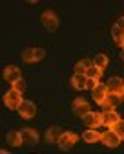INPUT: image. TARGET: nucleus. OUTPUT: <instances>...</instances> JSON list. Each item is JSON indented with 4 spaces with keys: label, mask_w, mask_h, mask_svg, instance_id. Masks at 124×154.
<instances>
[{
    "label": "nucleus",
    "mask_w": 124,
    "mask_h": 154,
    "mask_svg": "<svg viewBox=\"0 0 124 154\" xmlns=\"http://www.w3.org/2000/svg\"><path fill=\"white\" fill-rule=\"evenodd\" d=\"M16 112L20 114L22 119H31V118H35V114H37V105L33 101H29V99H24L22 103H20Z\"/></svg>",
    "instance_id": "obj_6"
},
{
    "label": "nucleus",
    "mask_w": 124,
    "mask_h": 154,
    "mask_svg": "<svg viewBox=\"0 0 124 154\" xmlns=\"http://www.w3.org/2000/svg\"><path fill=\"white\" fill-rule=\"evenodd\" d=\"M93 64V61H90V59H82V61H78L77 64H75V73H84L86 75V72H88V68Z\"/></svg>",
    "instance_id": "obj_21"
},
{
    "label": "nucleus",
    "mask_w": 124,
    "mask_h": 154,
    "mask_svg": "<svg viewBox=\"0 0 124 154\" xmlns=\"http://www.w3.org/2000/svg\"><path fill=\"white\" fill-rule=\"evenodd\" d=\"M117 136H120V138H124V119H119L115 125H113V128H111Z\"/></svg>",
    "instance_id": "obj_23"
},
{
    "label": "nucleus",
    "mask_w": 124,
    "mask_h": 154,
    "mask_svg": "<svg viewBox=\"0 0 124 154\" xmlns=\"http://www.w3.org/2000/svg\"><path fill=\"white\" fill-rule=\"evenodd\" d=\"M108 64H110V59H108L106 53H97V55H95L93 66H97V68H100L102 72H104V68H108Z\"/></svg>",
    "instance_id": "obj_19"
},
{
    "label": "nucleus",
    "mask_w": 124,
    "mask_h": 154,
    "mask_svg": "<svg viewBox=\"0 0 124 154\" xmlns=\"http://www.w3.org/2000/svg\"><path fill=\"white\" fill-rule=\"evenodd\" d=\"M86 85H88V77L84 75V73H73V77H71V86L75 88V90H86Z\"/></svg>",
    "instance_id": "obj_15"
},
{
    "label": "nucleus",
    "mask_w": 124,
    "mask_h": 154,
    "mask_svg": "<svg viewBox=\"0 0 124 154\" xmlns=\"http://www.w3.org/2000/svg\"><path fill=\"white\" fill-rule=\"evenodd\" d=\"M11 88H13V90H16V92H24V88H26V83H24V79H18V81H15V83L11 85Z\"/></svg>",
    "instance_id": "obj_24"
},
{
    "label": "nucleus",
    "mask_w": 124,
    "mask_h": 154,
    "mask_svg": "<svg viewBox=\"0 0 124 154\" xmlns=\"http://www.w3.org/2000/svg\"><path fill=\"white\" fill-rule=\"evenodd\" d=\"M46 57V50L44 48H26L22 51V61L28 63V64H33V63H40Z\"/></svg>",
    "instance_id": "obj_2"
},
{
    "label": "nucleus",
    "mask_w": 124,
    "mask_h": 154,
    "mask_svg": "<svg viewBox=\"0 0 124 154\" xmlns=\"http://www.w3.org/2000/svg\"><path fill=\"white\" fill-rule=\"evenodd\" d=\"M122 53H124V46H122Z\"/></svg>",
    "instance_id": "obj_27"
},
{
    "label": "nucleus",
    "mask_w": 124,
    "mask_h": 154,
    "mask_svg": "<svg viewBox=\"0 0 124 154\" xmlns=\"http://www.w3.org/2000/svg\"><path fill=\"white\" fill-rule=\"evenodd\" d=\"M82 123L90 128H97L102 125V114L100 112H88L84 118H82Z\"/></svg>",
    "instance_id": "obj_10"
},
{
    "label": "nucleus",
    "mask_w": 124,
    "mask_h": 154,
    "mask_svg": "<svg viewBox=\"0 0 124 154\" xmlns=\"http://www.w3.org/2000/svg\"><path fill=\"white\" fill-rule=\"evenodd\" d=\"M122 97H124L122 94H113V92H108V95H106L104 103L100 105V106H102V110H115V108L122 103Z\"/></svg>",
    "instance_id": "obj_7"
},
{
    "label": "nucleus",
    "mask_w": 124,
    "mask_h": 154,
    "mask_svg": "<svg viewBox=\"0 0 124 154\" xmlns=\"http://www.w3.org/2000/svg\"><path fill=\"white\" fill-rule=\"evenodd\" d=\"M111 35H113V38H115V42L122 48L124 46V29H120V28H117L115 24L111 26Z\"/></svg>",
    "instance_id": "obj_20"
},
{
    "label": "nucleus",
    "mask_w": 124,
    "mask_h": 154,
    "mask_svg": "<svg viewBox=\"0 0 124 154\" xmlns=\"http://www.w3.org/2000/svg\"><path fill=\"white\" fill-rule=\"evenodd\" d=\"M24 99H22V92H16V90H9V92H6L4 94V105L9 108V110H18V106H20V103H22Z\"/></svg>",
    "instance_id": "obj_4"
},
{
    "label": "nucleus",
    "mask_w": 124,
    "mask_h": 154,
    "mask_svg": "<svg viewBox=\"0 0 124 154\" xmlns=\"http://www.w3.org/2000/svg\"><path fill=\"white\" fill-rule=\"evenodd\" d=\"M71 112L77 116V118L82 119L88 112H91V106H90V103H88L84 97H77V99H73V103H71Z\"/></svg>",
    "instance_id": "obj_5"
},
{
    "label": "nucleus",
    "mask_w": 124,
    "mask_h": 154,
    "mask_svg": "<svg viewBox=\"0 0 124 154\" xmlns=\"http://www.w3.org/2000/svg\"><path fill=\"white\" fill-rule=\"evenodd\" d=\"M106 86H108V92L122 94V95H124V79H120V77H111Z\"/></svg>",
    "instance_id": "obj_13"
},
{
    "label": "nucleus",
    "mask_w": 124,
    "mask_h": 154,
    "mask_svg": "<svg viewBox=\"0 0 124 154\" xmlns=\"http://www.w3.org/2000/svg\"><path fill=\"white\" fill-rule=\"evenodd\" d=\"M106 95H108V86H106V85H102V83H99V85H97V88L91 92V97L95 99V103H97V105H102V103H104Z\"/></svg>",
    "instance_id": "obj_12"
},
{
    "label": "nucleus",
    "mask_w": 124,
    "mask_h": 154,
    "mask_svg": "<svg viewBox=\"0 0 124 154\" xmlns=\"http://www.w3.org/2000/svg\"><path fill=\"white\" fill-rule=\"evenodd\" d=\"M97 85H99V81H95V79H88V85H86V90H95L97 88Z\"/></svg>",
    "instance_id": "obj_25"
},
{
    "label": "nucleus",
    "mask_w": 124,
    "mask_h": 154,
    "mask_svg": "<svg viewBox=\"0 0 124 154\" xmlns=\"http://www.w3.org/2000/svg\"><path fill=\"white\" fill-rule=\"evenodd\" d=\"M2 77H4V81H7V83H15V81H18V79H22V73H20V68L18 66H15V64H7L6 68H4V72H2Z\"/></svg>",
    "instance_id": "obj_9"
},
{
    "label": "nucleus",
    "mask_w": 124,
    "mask_h": 154,
    "mask_svg": "<svg viewBox=\"0 0 124 154\" xmlns=\"http://www.w3.org/2000/svg\"><path fill=\"white\" fill-rule=\"evenodd\" d=\"M115 26H117V28H120V29H124V17L117 18V22H115Z\"/></svg>",
    "instance_id": "obj_26"
},
{
    "label": "nucleus",
    "mask_w": 124,
    "mask_h": 154,
    "mask_svg": "<svg viewBox=\"0 0 124 154\" xmlns=\"http://www.w3.org/2000/svg\"><path fill=\"white\" fill-rule=\"evenodd\" d=\"M60 136H62V128L57 125H53L46 130V141H49V143H57L60 140Z\"/></svg>",
    "instance_id": "obj_16"
},
{
    "label": "nucleus",
    "mask_w": 124,
    "mask_h": 154,
    "mask_svg": "<svg viewBox=\"0 0 124 154\" xmlns=\"http://www.w3.org/2000/svg\"><path fill=\"white\" fill-rule=\"evenodd\" d=\"M122 141H124V138H122Z\"/></svg>",
    "instance_id": "obj_28"
},
{
    "label": "nucleus",
    "mask_w": 124,
    "mask_h": 154,
    "mask_svg": "<svg viewBox=\"0 0 124 154\" xmlns=\"http://www.w3.org/2000/svg\"><path fill=\"white\" fill-rule=\"evenodd\" d=\"M20 136H22L24 145H35V143L38 141V132H37L35 128H29V127L20 130Z\"/></svg>",
    "instance_id": "obj_11"
},
{
    "label": "nucleus",
    "mask_w": 124,
    "mask_h": 154,
    "mask_svg": "<svg viewBox=\"0 0 124 154\" xmlns=\"http://www.w3.org/2000/svg\"><path fill=\"white\" fill-rule=\"evenodd\" d=\"M102 134L97 130V128H88L84 130V134H82V140H84L86 143H95V141H100Z\"/></svg>",
    "instance_id": "obj_17"
},
{
    "label": "nucleus",
    "mask_w": 124,
    "mask_h": 154,
    "mask_svg": "<svg viewBox=\"0 0 124 154\" xmlns=\"http://www.w3.org/2000/svg\"><path fill=\"white\" fill-rule=\"evenodd\" d=\"M77 141H78V136H77L75 132H62V136L57 141V145H58V149L62 152H68V150H71L75 147Z\"/></svg>",
    "instance_id": "obj_3"
},
{
    "label": "nucleus",
    "mask_w": 124,
    "mask_h": 154,
    "mask_svg": "<svg viewBox=\"0 0 124 154\" xmlns=\"http://www.w3.org/2000/svg\"><path fill=\"white\" fill-rule=\"evenodd\" d=\"M40 22L44 24V28L51 33V31H57L58 29V24H60V20H58V15L53 11V9H46V11H42V15H40Z\"/></svg>",
    "instance_id": "obj_1"
},
{
    "label": "nucleus",
    "mask_w": 124,
    "mask_h": 154,
    "mask_svg": "<svg viewBox=\"0 0 124 154\" xmlns=\"http://www.w3.org/2000/svg\"><path fill=\"white\" fill-rule=\"evenodd\" d=\"M119 119H120V118H119V114H117L115 110H104V112H102V125H104V127L113 128V125H115Z\"/></svg>",
    "instance_id": "obj_14"
},
{
    "label": "nucleus",
    "mask_w": 124,
    "mask_h": 154,
    "mask_svg": "<svg viewBox=\"0 0 124 154\" xmlns=\"http://www.w3.org/2000/svg\"><path fill=\"white\" fill-rule=\"evenodd\" d=\"M100 75H102V70L100 68H97V66H90L88 68V72H86V77H88V79H95V81H99L100 79Z\"/></svg>",
    "instance_id": "obj_22"
},
{
    "label": "nucleus",
    "mask_w": 124,
    "mask_h": 154,
    "mask_svg": "<svg viewBox=\"0 0 124 154\" xmlns=\"http://www.w3.org/2000/svg\"><path fill=\"white\" fill-rule=\"evenodd\" d=\"M100 141L104 143L106 147H110V149H115V147H119V145H120L122 138H120V136H117V134H115L111 128H108L106 132H102V138H100Z\"/></svg>",
    "instance_id": "obj_8"
},
{
    "label": "nucleus",
    "mask_w": 124,
    "mask_h": 154,
    "mask_svg": "<svg viewBox=\"0 0 124 154\" xmlns=\"http://www.w3.org/2000/svg\"><path fill=\"white\" fill-rule=\"evenodd\" d=\"M6 141H7V145H11V147H20L24 141H22V136H20V132H16V130H11V132H7L6 134Z\"/></svg>",
    "instance_id": "obj_18"
}]
</instances>
